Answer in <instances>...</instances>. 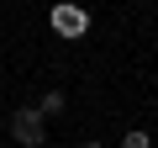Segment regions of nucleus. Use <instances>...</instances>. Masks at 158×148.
<instances>
[{"mask_svg": "<svg viewBox=\"0 0 158 148\" xmlns=\"http://www.w3.org/2000/svg\"><path fill=\"white\" fill-rule=\"evenodd\" d=\"M48 21H53V32H58V37H69V42H79V37L90 32V11H85V6H69V0H58Z\"/></svg>", "mask_w": 158, "mask_h": 148, "instance_id": "f257e3e1", "label": "nucleus"}, {"mask_svg": "<svg viewBox=\"0 0 158 148\" xmlns=\"http://www.w3.org/2000/svg\"><path fill=\"white\" fill-rule=\"evenodd\" d=\"M11 137H16L21 148H42V143H48V127H42V111L21 106V111L11 116Z\"/></svg>", "mask_w": 158, "mask_h": 148, "instance_id": "f03ea898", "label": "nucleus"}, {"mask_svg": "<svg viewBox=\"0 0 158 148\" xmlns=\"http://www.w3.org/2000/svg\"><path fill=\"white\" fill-rule=\"evenodd\" d=\"M63 106H69V101H63V90H48V95H42V106H37V111H42V116H58V111H63Z\"/></svg>", "mask_w": 158, "mask_h": 148, "instance_id": "7ed1b4c3", "label": "nucleus"}, {"mask_svg": "<svg viewBox=\"0 0 158 148\" xmlns=\"http://www.w3.org/2000/svg\"><path fill=\"white\" fill-rule=\"evenodd\" d=\"M121 148H153V137H148V132H142V127H132V132H127V137H121Z\"/></svg>", "mask_w": 158, "mask_h": 148, "instance_id": "20e7f679", "label": "nucleus"}, {"mask_svg": "<svg viewBox=\"0 0 158 148\" xmlns=\"http://www.w3.org/2000/svg\"><path fill=\"white\" fill-rule=\"evenodd\" d=\"M85 148H106V143H85Z\"/></svg>", "mask_w": 158, "mask_h": 148, "instance_id": "39448f33", "label": "nucleus"}]
</instances>
